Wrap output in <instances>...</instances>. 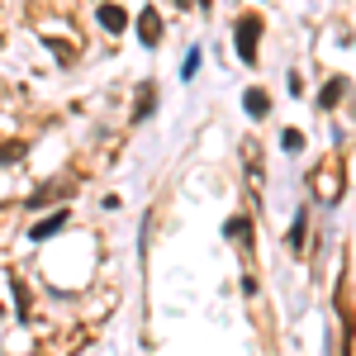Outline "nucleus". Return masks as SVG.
<instances>
[{
	"label": "nucleus",
	"mask_w": 356,
	"mask_h": 356,
	"mask_svg": "<svg viewBox=\"0 0 356 356\" xmlns=\"http://www.w3.org/2000/svg\"><path fill=\"white\" fill-rule=\"evenodd\" d=\"M257 33H261V19L257 15L238 19V57L243 62H257Z\"/></svg>",
	"instance_id": "obj_1"
},
{
	"label": "nucleus",
	"mask_w": 356,
	"mask_h": 356,
	"mask_svg": "<svg viewBox=\"0 0 356 356\" xmlns=\"http://www.w3.org/2000/svg\"><path fill=\"white\" fill-rule=\"evenodd\" d=\"M0 314H5V309H0Z\"/></svg>",
	"instance_id": "obj_9"
},
{
	"label": "nucleus",
	"mask_w": 356,
	"mask_h": 356,
	"mask_svg": "<svg viewBox=\"0 0 356 356\" xmlns=\"http://www.w3.org/2000/svg\"><path fill=\"white\" fill-rule=\"evenodd\" d=\"M243 105H247V114H257V119H261V114L271 110V100H266L261 90H247V100H243Z\"/></svg>",
	"instance_id": "obj_4"
},
{
	"label": "nucleus",
	"mask_w": 356,
	"mask_h": 356,
	"mask_svg": "<svg viewBox=\"0 0 356 356\" xmlns=\"http://www.w3.org/2000/svg\"><path fill=\"white\" fill-rule=\"evenodd\" d=\"M280 143H285V152H300V147H304V138H300V134H295V129H290V134L280 138Z\"/></svg>",
	"instance_id": "obj_7"
},
{
	"label": "nucleus",
	"mask_w": 356,
	"mask_h": 356,
	"mask_svg": "<svg viewBox=\"0 0 356 356\" xmlns=\"http://www.w3.org/2000/svg\"><path fill=\"white\" fill-rule=\"evenodd\" d=\"M62 223H67V214H53V219H43L38 228H33V238H53V233L62 228Z\"/></svg>",
	"instance_id": "obj_5"
},
{
	"label": "nucleus",
	"mask_w": 356,
	"mask_h": 356,
	"mask_svg": "<svg viewBox=\"0 0 356 356\" xmlns=\"http://www.w3.org/2000/svg\"><path fill=\"white\" fill-rule=\"evenodd\" d=\"M100 24L110 29V33H124V24H129V15H124L119 5H100Z\"/></svg>",
	"instance_id": "obj_3"
},
{
	"label": "nucleus",
	"mask_w": 356,
	"mask_h": 356,
	"mask_svg": "<svg viewBox=\"0 0 356 356\" xmlns=\"http://www.w3.org/2000/svg\"><path fill=\"white\" fill-rule=\"evenodd\" d=\"M342 86H347V81H332L328 90H323V105H337V100H342Z\"/></svg>",
	"instance_id": "obj_6"
},
{
	"label": "nucleus",
	"mask_w": 356,
	"mask_h": 356,
	"mask_svg": "<svg viewBox=\"0 0 356 356\" xmlns=\"http://www.w3.org/2000/svg\"><path fill=\"white\" fill-rule=\"evenodd\" d=\"M138 38H143L147 48L162 38V15H157V10H143V15H138Z\"/></svg>",
	"instance_id": "obj_2"
},
{
	"label": "nucleus",
	"mask_w": 356,
	"mask_h": 356,
	"mask_svg": "<svg viewBox=\"0 0 356 356\" xmlns=\"http://www.w3.org/2000/svg\"><path fill=\"white\" fill-rule=\"evenodd\" d=\"M228 233H233V238H247V233H252V223H247V219H233V223H228Z\"/></svg>",
	"instance_id": "obj_8"
}]
</instances>
